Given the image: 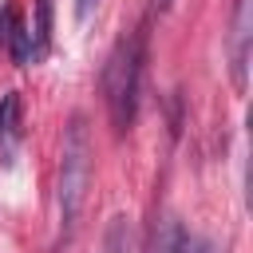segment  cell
I'll return each instance as SVG.
<instances>
[{"label":"cell","instance_id":"5b68a950","mask_svg":"<svg viewBox=\"0 0 253 253\" xmlns=\"http://www.w3.org/2000/svg\"><path fill=\"white\" fill-rule=\"evenodd\" d=\"M24 123V103H20V95L16 91H8L4 99H0V142L4 146H16V138H20V126Z\"/></svg>","mask_w":253,"mask_h":253},{"label":"cell","instance_id":"8fae6325","mask_svg":"<svg viewBox=\"0 0 253 253\" xmlns=\"http://www.w3.org/2000/svg\"><path fill=\"white\" fill-rule=\"evenodd\" d=\"M95 4H99V0H75V16H79V20H87V16L95 12Z\"/></svg>","mask_w":253,"mask_h":253},{"label":"cell","instance_id":"52a82bcc","mask_svg":"<svg viewBox=\"0 0 253 253\" xmlns=\"http://www.w3.org/2000/svg\"><path fill=\"white\" fill-rule=\"evenodd\" d=\"M182 221L178 217H158L154 229H150V241H146V253H174L178 241H182Z\"/></svg>","mask_w":253,"mask_h":253},{"label":"cell","instance_id":"8992f818","mask_svg":"<svg viewBox=\"0 0 253 253\" xmlns=\"http://www.w3.org/2000/svg\"><path fill=\"white\" fill-rule=\"evenodd\" d=\"M51 16L55 4L51 0H36V24H32V59H43L51 47Z\"/></svg>","mask_w":253,"mask_h":253},{"label":"cell","instance_id":"3957f363","mask_svg":"<svg viewBox=\"0 0 253 253\" xmlns=\"http://www.w3.org/2000/svg\"><path fill=\"white\" fill-rule=\"evenodd\" d=\"M249 40H253V0H233V20H229V79H233L237 95H245V87H249Z\"/></svg>","mask_w":253,"mask_h":253},{"label":"cell","instance_id":"277c9868","mask_svg":"<svg viewBox=\"0 0 253 253\" xmlns=\"http://www.w3.org/2000/svg\"><path fill=\"white\" fill-rule=\"evenodd\" d=\"M99 253H134V233H130V217L126 213H115L103 229V241H99Z\"/></svg>","mask_w":253,"mask_h":253},{"label":"cell","instance_id":"7c38bea8","mask_svg":"<svg viewBox=\"0 0 253 253\" xmlns=\"http://www.w3.org/2000/svg\"><path fill=\"white\" fill-rule=\"evenodd\" d=\"M170 4H174V0H158V8H170Z\"/></svg>","mask_w":253,"mask_h":253},{"label":"cell","instance_id":"7a4b0ae2","mask_svg":"<svg viewBox=\"0 0 253 253\" xmlns=\"http://www.w3.org/2000/svg\"><path fill=\"white\" fill-rule=\"evenodd\" d=\"M87 186H91V134H87V119L71 115L63 126V154H59V182H55V210H59L55 249L71 241L79 210L87 202Z\"/></svg>","mask_w":253,"mask_h":253},{"label":"cell","instance_id":"30bf717a","mask_svg":"<svg viewBox=\"0 0 253 253\" xmlns=\"http://www.w3.org/2000/svg\"><path fill=\"white\" fill-rule=\"evenodd\" d=\"M12 28H16V8H4V12H0V47H8Z\"/></svg>","mask_w":253,"mask_h":253},{"label":"cell","instance_id":"ba28073f","mask_svg":"<svg viewBox=\"0 0 253 253\" xmlns=\"http://www.w3.org/2000/svg\"><path fill=\"white\" fill-rule=\"evenodd\" d=\"M8 51H12V59H16L20 67H28V63H32V32H28V24H20V20H16L12 40H8Z\"/></svg>","mask_w":253,"mask_h":253},{"label":"cell","instance_id":"9c48e42d","mask_svg":"<svg viewBox=\"0 0 253 253\" xmlns=\"http://www.w3.org/2000/svg\"><path fill=\"white\" fill-rule=\"evenodd\" d=\"M174 253H217L206 237H194V233H182V241H178V249Z\"/></svg>","mask_w":253,"mask_h":253},{"label":"cell","instance_id":"6da1fadb","mask_svg":"<svg viewBox=\"0 0 253 253\" xmlns=\"http://www.w3.org/2000/svg\"><path fill=\"white\" fill-rule=\"evenodd\" d=\"M142 63H146V28H134L130 36H123L107 63H103V99H107V115L115 134H126L134 126L138 115V91H142Z\"/></svg>","mask_w":253,"mask_h":253}]
</instances>
